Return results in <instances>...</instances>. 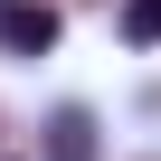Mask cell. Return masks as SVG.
Instances as JSON below:
<instances>
[{"label":"cell","instance_id":"cell-3","mask_svg":"<svg viewBox=\"0 0 161 161\" xmlns=\"http://www.w3.org/2000/svg\"><path fill=\"white\" fill-rule=\"evenodd\" d=\"M123 29H133V38L152 47V38H161V0H123Z\"/></svg>","mask_w":161,"mask_h":161},{"label":"cell","instance_id":"cell-1","mask_svg":"<svg viewBox=\"0 0 161 161\" xmlns=\"http://www.w3.org/2000/svg\"><path fill=\"white\" fill-rule=\"evenodd\" d=\"M0 38H10L19 57H47V47H57V10H38V0H19V10H0Z\"/></svg>","mask_w":161,"mask_h":161},{"label":"cell","instance_id":"cell-2","mask_svg":"<svg viewBox=\"0 0 161 161\" xmlns=\"http://www.w3.org/2000/svg\"><path fill=\"white\" fill-rule=\"evenodd\" d=\"M47 161H95V114H47Z\"/></svg>","mask_w":161,"mask_h":161}]
</instances>
